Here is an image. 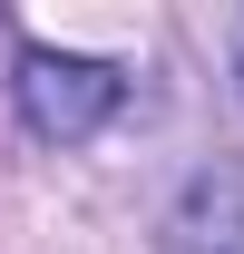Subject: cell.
<instances>
[{"label":"cell","instance_id":"1","mask_svg":"<svg viewBox=\"0 0 244 254\" xmlns=\"http://www.w3.org/2000/svg\"><path fill=\"white\" fill-rule=\"evenodd\" d=\"M20 127L49 137V147H78L127 108V78L108 59H78V49H20Z\"/></svg>","mask_w":244,"mask_h":254},{"label":"cell","instance_id":"2","mask_svg":"<svg viewBox=\"0 0 244 254\" xmlns=\"http://www.w3.org/2000/svg\"><path fill=\"white\" fill-rule=\"evenodd\" d=\"M156 245L166 254H244V166H225V157L195 166L156 225Z\"/></svg>","mask_w":244,"mask_h":254},{"label":"cell","instance_id":"3","mask_svg":"<svg viewBox=\"0 0 244 254\" xmlns=\"http://www.w3.org/2000/svg\"><path fill=\"white\" fill-rule=\"evenodd\" d=\"M235 98H244V10H235Z\"/></svg>","mask_w":244,"mask_h":254}]
</instances>
